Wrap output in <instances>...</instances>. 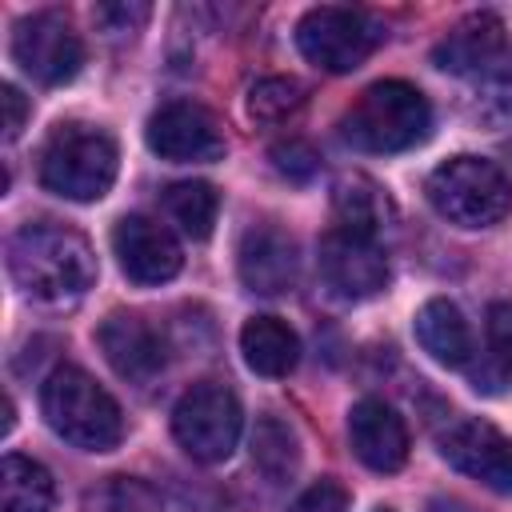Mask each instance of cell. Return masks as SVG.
Listing matches in <instances>:
<instances>
[{
	"label": "cell",
	"instance_id": "7402d4cb",
	"mask_svg": "<svg viewBox=\"0 0 512 512\" xmlns=\"http://www.w3.org/2000/svg\"><path fill=\"white\" fill-rule=\"evenodd\" d=\"M164 212H168V220H172L184 236L204 240V236L212 232V224H216L220 196H216V188L204 184V180H180V184H172V188L164 192Z\"/></svg>",
	"mask_w": 512,
	"mask_h": 512
},
{
	"label": "cell",
	"instance_id": "4fadbf2b",
	"mask_svg": "<svg viewBox=\"0 0 512 512\" xmlns=\"http://www.w3.org/2000/svg\"><path fill=\"white\" fill-rule=\"evenodd\" d=\"M112 252L120 260L124 276L136 280V284H164L184 264L176 236L160 220H148V216H124V220H116V228H112Z\"/></svg>",
	"mask_w": 512,
	"mask_h": 512
},
{
	"label": "cell",
	"instance_id": "52a82bcc",
	"mask_svg": "<svg viewBox=\"0 0 512 512\" xmlns=\"http://www.w3.org/2000/svg\"><path fill=\"white\" fill-rule=\"evenodd\" d=\"M380 40H384L380 24L368 12L344 8V4L308 8L300 16V24H296V44H300L304 60L324 68V72H352V68H360Z\"/></svg>",
	"mask_w": 512,
	"mask_h": 512
},
{
	"label": "cell",
	"instance_id": "8992f818",
	"mask_svg": "<svg viewBox=\"0 0 512 512\" xmlns=\"http://www.w3.org/2000/svg\"><path fill=\"white\" fill-rule=\"evenodd\" d=\"M240 400L228 384L220 380H200L192 384L176 408H172V436L176 444L200 460V464H220L232 456L236 440H240Z\"/></svg>",
	"mask_w": 512,
	"mask_h": 512
},
{
	"label": "cell",
	"instance_id": "1f68e13d",
	"mask_svg": "<svg viewBox=\"0 0 512 512\" xmlns=\"http://www.w3.org/2000/svg\"><path fill=\"white\" fill-rule=\"evenodd\" d=\"M376 512H392V508H376Z\"/></svg>",
	"mask_w": 512,
	"mask_h": 512
},
{
	"label": "cell",
	"instance_id": "44dd1931",
	"mask_svg": "<svg viewBox=\"0 0 512 512\" xmlns=\"http://www.w3.org/2000/svg\"><path fill=\"white\" fill-rule=\"evenodd\" d=\"M252 464L268 484H284L300 468V440L296 428L280 416H260L252 428Z\"/></svg>",
	"mask_w": 512,
	"mask_h": 512
},
{
	"label": "cell",
	"instance_id": "d4e9b609",
	"mask_svg": "<svg viewBox=\"0 0 512 512\" xmlns=\"http://www.w3.org/2000/svg\"><path fill=\"white\" fill-rule=\"evenodd\" d=\"M476 84H480L476 112L492 124H508L512 120V56H504L484 76H476Z\"/></svg>",
	"mask_w": 512,
	"mask_h": 512
},
{
	"label": "cell",
	"instance_id": "d6986e66",
	"mask_svg": "<svg viewBox=\"0 0 512 512\" xmlns=\"http://www.w3.org/2000/svg\"><path fill=\"white\" fill-rule=\"evenodd\" d=\"M240 352H244V364L256 376H272L276 380V376H288L296 368L300 340L280 316H252L240 328Z\"/></svg>",
	"mask_w": 512,
	"mask_h": 512
},
{
	"label": "cell",
	"instance_id": "ac0fdd59",
	"mask_svg": "<svg viewBox=\"0 0 512 512\" xmlns=\"http://www.w3.org/2000/svg\"><path fill=\"white\" fill-rule=\"evenodd\" d=\"M416 340L420 348L444 364V368H460L468 364L472 356V332H468V320L460 316V308L444 296L428 300L420 312H416Z\"/></svg>",
	"mask_w": 512,
	"mask_h": 512
},
{
	"label": "cell",
	"instance_id": "ba28073f",
	"mask_svg": "<svg viewBox=\"0 0 512 512\" xmlns=\"http://www.w3.org/2000/svg\"><path fill=\"white\" fill-rule=\"evenodd\" d=\"M12 60L40 84H68L84 64V44L64 12H32L12 32Z\"/></svg>",
	"mask_w": 512,
	"mask_h": 512
},
{
	"label": "cell",
	"instance_id": "6da1fadb",
	"mask_svg": "<svg viewBox=\"0 0 512 512\" xmlns=\"http://www.w3.org/2000/svg\"><path fill=\"white\" fill-rule=\"evenodd\" d=\"M8 272L28 300L64 308L96 284V256L76 228L44 220L24 224L8 240Z\"/></svg>",
	"mask_w": 512,
	"mask_h": 512
},
{
	"label": "cell",
	"instance_id": "5b68a950",
	"mask_svg": "<svg viewBox=\"0 0 512 512\" xmlns=\"http://www.w3.org/2000/svg\"><path fill=\"white\" fill-rule=\"evenodd\" d=\"M432 208L460 228H488L512 208L508 176L484 156H452L424 184Z\"/></svg>",
	"mask_w": 512,
	"mask_h": 512
},
{
	"label": "cell",
	"instance_id": "ffe728a7",
	"mask_svg": "<svg viewBox=\"0 0 512 512\" xmlns=\"http://www.w3.org/2000/svg\"><path fill=\"white\" fill-rule=\"evenodd\" d=\"M56 484L52 472L20 452H8L0 464V504L4 512H52Z\"/></svg>",
	"mask_w": 512,
	"mask_h": 512
},
{
	"label": "cell",
	"instance_id": "f546056e",
	"mask_svg": "<svg viewBox=\"0 0 512 512\" xmlns=\"http://www.w3.org/2000/svg\"><path fill=\"white\" fill-rule=\"evenodd\" d=\"M0 108H4V140H16L24 120H28V100L20 96V88L4 84L0 88Z\"/></svg>",
	"mask_w": 512,
	"mask_h": 512
},
{
	"label": "cell",
	"instance_id": "4316f807",
	"mask_svg": "<svg viewBox=\"0 0 512 512\" xmlns=\"http://www.w3.org/2000/svg\"><path fill=\"white\" fill-rule=\"evenodd\" d=\"M272 168L280 172V176H288V180H312L316 176V168H320V156H316V148L308 144V140H280V144H272Z\"/></svg>",
	"mask_w": 512,
	"mask_h": 512
},
{
	"label": "cell",
	"instance_id": "f1b7e54d",
	"mask_svg": "<svg viewBox=\"0 0 512 512\" xmlns=\"http://www.w3.org/2000/svg\"><path fill=\"white\" fill-rule=\"evenodd\" d=\"M148 4H100L96 8V20L104 24V32H112V36H132L144 20H148Z\"/></svg>",
	"mask_w": 512,
	"mask_h": 512
},
{
	"label": "cell",
	"instance_id": "30bf717a",
	"mask_svg": "<svg viewBox=\"0 0 512 512\" xmlns=\"http://www.w3.org/2000/svg\"><path fill=\"white\" fill-rule=\"evenodd\" d=\"M316 268L324 288L340 300H368L388 284V256L380 252V244L340 228L320 236Z\"/></svg>",
	"mask_w": 512,
	"mask_h": 512
},
{
	"label": "cell",
	"instance_id": "7c38bea8",
	"mask_svg": "<svg viewBox=\"0 0 512 512\" xmlns=\"http://www.w3.org/2000/svg\"><path fill=\"white\" fill-rule=\"evenodd\" d=\"M96 344H100L104 360L112 364V372L120 380H128V384H148L168 364L164 336L144 316H136V312L104 316V324L96 328Z\"/></svg>",
	"mask_w": 512,
	"mask_h": 512
},
{
	"label": "cell",
	"instance_id": "8fae6325",
	"mask_svg": "<svg viewBox=\"0 0 512 512\" xmlns=\"http://www.w3.org/2000/svg\"><path fill=\"white\" fill-rule=\"evenodd\" d=\"M440 456L456 472L480 480L484 488L512 496V440L500 428L472 420V416H460L440 436Z\"/></svg>",
	"mask_w": 512,
	"mask_h": 512
},
{
	"label": "cell",
	"instance_id": "603a6c76",
	"mask_svg": "<svg viewBox=\"0 0 512 512\" xmlns=\"http://www.w3.org/2000/svg\"><path fill=\"white\" fill-rule=\"evenodd\" d=\"M84 512H164L160 492L136 476H108L84 492Z\"/></svg>",
	"mask_w": 512,
	"mask_h": 512
},
{
	"label": "cell",
	"instance_id": "9a60e30c",
	"mask_svg": "<svg viewBox=\"0 0 512 512\" xmlns=\"http://www.w3.org/2000/svg\"><path fill=\"white\" fill-rule=\"evenodd\" d=\"M348 444L372 472H396L408 460V428L384 400H356L348 412Z\"/></svg>",
	"mask_w": 512,
	"mask_h": 512
},
{
	"label": "cell",
	"instance_id": "3957f363",
	"mask_svg": "<svg viewBox=\"0 0 512 512\" xmlns=\"http://www.w3.org/2000/svg\"><path fill=\"white\" fill-rule=\"evenodd\" d=\"M40 408L48 428L84 452H112L124 436L120 404L104 384H96L84 368L60 364L40 384Z\"/></svg>",
	"mask_w": 512,
	"mask_h": 512
},
{
	"label": "cell",
	"instance_id": "7a4b0ae2",
	"mask_svg": "<svg viewBox=\"0 0 512 512\" xmlns=\"http://www.w3.org/2000/svg\"><path fill=\"white\" fill-rule=\"evenodd\" d=\"M432 136V108L408 80H376L340 116V140L360 152H404Z\"/></svg>",
	"mask_w": 512,
	"mask_h": 512
},
{
	"label": "cell",
	"instance_id": "83f0119b",
	"mask_svg": "<svg viewBox=\"0 0 512 512\" xmlns=\"http://www.w3.org/2000/svg\"><path fill=\"white\" fill-rule=\"evenodd\" d=\"M288 512H348V488L336 480H316L292 500Z\"/></svg>",
	"mask_w": 512,
	"mask_h": 512
},
{
	"label": "cell",
	"instance_id": "277c9868",
	"mask_svg": "<svg viewBox=\"0 0 512 512\" xmlns=\"http://www.w3.org/2000/svg\"><path fill=\"white\" fill-rule=\"evenodd\" d=\"M116 140L84 120H64L40 148V184L64 200L92 204L116 180Z\"/></svg>",
	"mask_w": 512,
	"mask_h": 512
},
{
	"label": "cell",
	"instance_id": "484cf974",
	"mask_svg": "<svg viewBox=\"0 0 512 512\" xmlns=\"http://www.w3.org/2000/svg\"><path fill=\"white\" fill-rule=\"evenodd\" d=\"M488 368L496 380L512 384V300L488 308Z\"/></svg>",
	"mask_w": 512,
	"mask_h": 512
},
{
	"label": "cell",
	"instance_id": "4dcf8cb0",
	"mask_svg": "<svg viewBox=\"0 0 512 512\" xmlns=\"http://www.w3.org/2000/svg\"><path fill=\"white\" fill-rule=\"evenodd\" d=\"M428 512H472V508L460 504V500H444V496H436V500L428 504Z\"/></svg>",
	"mask_w": 512,
	"mask_h": 512
},
{
	"label": "cell",
	"instance_id": "cb8c5ba5",
	"mask_svg": "<svg viewBox=\"0 0 512 512\" xmlns=\"http://www.w3.org/2000/svg\"><path fill=\"white\" fill-rule=\"evenodd\" d=\"M304 104V84L292 76H264L248 88V116L260 124H280Z\"/></svg>",
	"mask_w": 512,
	"mask_h": 512
},
{
	"label": "cell",
	"instance_id": "5bb4252c",
	"mask_svg": "<svg viewBox=\"0 0 512 512\" xmlns=\"http://www.w3.org/2000/svg\"><path fill=\"white\" fill-rule=\"evenodd\" d=\"M236 272H240V284L248 292H256V296H280V292H288L296 284V272H300L296 240L280 224H252L240 236Z\"/></svg>",
	"mask_w": 512,
	"mask_h": 512
},
{
	"label": "cell",
	"instance_id": "e0dca14e",
	"mask_svg": "<svg viewBox=\"0 0 512 512\" xmlns=\"http://www.w3.org/2000/svg\"><path fill=\"white\" fill-rule=\"evenodd\" d=\"M332 216H336V228L340 232L376 240L380 232L392 228L396 208H392V196L372 176L352 172V176H340L336 188H332Z\"/></svg>",
	"mask_w": 512,
	"mask_h": 512
},
{
	"label": "cell",
	"instance_id": "2e32d148",
	"mask_svg": "<svg viewBox=\"0 0 512 512\" xmlns=\"http://www.w3.org/2000/svg\"><path fill=\"white\" fill-rule=\"evenodd\" d=\"M508 52H504V24L500 16L492 12H472L464 16L436 48H432V64L440 72H452V76H484L492 64H500Z\"/></svg>",
	"mask_w": 512,
	"mask_h": 512
},
{
	"label": "cell",
	"instance_id": "9c48e42d",
	"mask_svg": "<svg viewBox=\"0 0 512 512\" xmlns=\"http://www.w3.org/2000/svg\"><path fill=\"white\" fill-rule=\"evenodd\" d=\"M144 140L160 160H172V164H208V160H220L228 148L220 120L196 100L160 104L148 116Z\"/></svg>",
	"mask_w": 512,
	"mask_h": 512
}]
</instances>
